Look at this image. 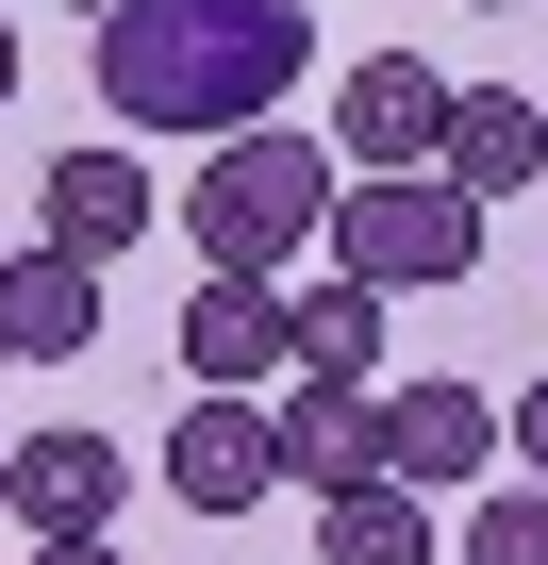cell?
<instances>
[{
	"label": "cell",
	"instance_id": "obj_6",
	"mask_svg": "<svg viewBox=\"0 0 548 565\" xmlns=\"http://www.w3.org/2000/svg\"><path fill=\"white\" fill-rule=\"evenodd\" d=\"M150 216H166V200H150L133 150H67V167H34V249H67V266H117Z\"/></svg>",
	"mask_w": 548,
	"mask_h": 565
},
{
	"label": "cell",
	"instance_id": "obj_19",
	"mask_svg": "<svg viewBox=\"0 0 548 565\" xmlns=\"http://www.w3.org/2000/svg\"><path fill=\"white\" fill-rule=\"evenodd\" d=\"M67 18H117V0H67Z\"/></svg>",
	"mask_w": 548,
	"mask_h": 565
},
{
	"label": "cell",
	"instance_id": "obj_16",
	"mask_svg": "<svg viewBox=\"0 0 548 565\" xmlns=\"http://www.w3.org/2000/svg\"><path fill=\"white\" fill-rule=\"evenodd\" d=\"M498 449H531V482H548V366H531V399L498 416Z\"/></svg>",
	"mask_w": 548,
	"mask_h": 565
},
{
	"label": "cell",
	"instance_id": "obj_3",
	"mask_svg": "<svg viewBox=\"0 0 548 565\" xmlns=\"http://www.w3.org/2000/svg\"><path fill=\"white\" fill-rule=\"evenodd\" d=\"M333 266L366 282V300H399V282H465V266H482V200H449L432 167L333 183Z\"/></svg>",
	"mask_w": 548,
	"mask_h": 565
},
{
	"label": "cell",
	"instance_id": "obj_10",
	"mask_svg": "<svg viewBox=\"0 0 548 565\" xmlns=\"http://www.w3.org/2000/svg\"><path fill=\"white\" fill-rule=\"evenodd\" d=\"M266 449H283V482H316V499L383 482V383H283V416H266Z\"/></svg>",
	"mask_w": 548,
	"mask_h": 565
},
{
	"label": "cell",
	"instance_id": "obj_1",
	"mask_svg": "<svg viewBox=\"0 0 548 565\" xmlns=\"http://www.w3.org/2000/svg\"><path fill=\"white\" fill-rule=\"evenodd\" d=\"M316 67V18L300 0H117L100 18V100L117 134H266L283 84Z\"/></svg>",
	"mask_w": 548,
	"mask_h": 565
},
{
	"label": "cell",
	"instance_id": "obj_11",
	"mask_svg": "<svg viewBox=\"0 0 548 565\" xmlns=\"http://www.w3.org/2000/svg\"><path fill=\"white\" fill-rule=\"evenodd\" d=\"M531 167H548V117H531L515 84H449V134H432V183L498 216V200H515Z\"/></svg>",
	"mask_w": 548,
	"mask_h": 565
},
{
	"label": "cell",
	"instance_id": "obj_8",
	"mask_svg": "<svg viewBox=\"0 0 548 565\" xmlns=\"http://www.w3.org/2000/svg\"><path fill=\"white\" fill-rule=\"evenodd\" d=\"M266 482H283L266 399H183V416H166V499H183V515H249Z\"/></svg>",
	"mask_w": 548,
	"mask_h": 565
},
{
	"label": "cell",
	"instance_id": "obj_4",
	"mask_svg": "<svg viewBox=\"0 0 548 565\" xmlns=\"http://www.w3.org/2000/svg\"><path fill=\"white\" fill-rule=\"evenodd\" d=\"M117 482H133V449H117V433H18V449H0V515H18L34 548L117 532Z\"/></svg>",
	"mask_w": 548,
	"mask_h": 565
},
{
	"label": "cell",
	"instance_id": "obj_14",
	"mask_svg": "<svg viewBox=\"0 0 548 565\" xmlns=\"http://www.w3.org/2000/svg\"><path fill=\"white\" fill-rule=\"evenodd\" d=\"M316 565H432V499H399V482L316 499Z\"/></svg>",
	"mask_w": 548,
	"mask_h": 565
},
{
	"label": "cell",
	"instance_id": "obj_12",
	"mask_svg": "<svg viewBox=\"0 0 548 565\" xmlns=\"http://www.w3.org/2000/svg\"><path fill=\"white\" fill-rule=\"evenodd\" d=\"M84 333H100V266H67V249L0 266V366H67Z\"/></svg>",
	"mask_w": 548,
	"mask_h": 565
},
{
	"label": "cell",
	"instance_id": "obj_15",
	"mask_svg": "<svg viewBox=\"0 0 548 565\" xmlns=\"http://www.w3.org/2000/svg\"><path fill=\"white\" fill-rule=\"evenodd\" d=\"M465 565H548V482H498L465 515Z\"/></svg>",
	"mask_w": 548,
	"mask_h": 565
},
{
	"label": "cell",
	"instance_id": "obj_18",
	"mask_svg": "<svg viewBox=\"0 0 548 565\" xmlns=\"http://www.w3.org/2000/svg\"><path fill=\"white\" fill-rule=\"evenodd\" d=\"M0 100H18V18H0Z\"/></svg>",
	"mask_w": 548,
	"mask_h": 565
},
{
	"label": "cell",
	"instance_id": "obj_2",
	"mask_svg": "<svg viewBox=\"0 0 548 565\" xmlns=\"http://www.w3.org/2000/svg\"><path fill=\"white\" fill-rule=\"evenodd\" d=\"M333 134H283V117H266V134H216L200 150V183H183V233H200V266L216 282H283L316 233H333Z\"/></svg>",
	"mask_w": 548,
	"mask_h": 565
},
{
	"label": "cell",
	"instance_id": "obj_20",
	"mask_svg": "<svg viewBox=\"0 0 548 565\" xmlns=\"http://www.w3.org/2000/svg\"><path fill=\"white\" fill-rule=\"evenodd\" d=\"M482 18H498V0H482Z\"/></svg>",
	"mask_w": 548,
	"mask_h": 565
},
{
	"label": "cell",
	"instance_id": "obj_5",
	"mask_svg": "<svg viewBox=\"0 0 548 565\" xmlns=\"http://www.w3.org/2000/svg\"><path fill=\"white\" fill-rule=\"evenodd\" d=\"M432 134H449V67L366 51L350 100H333V167H350V183H399V167H432Z\"/></svg>",
	"mask_w": 548,
	"mask_h": 565
},
{
	"label": "cell",
	"instance_id": "obj_17",
	"mask_svg": "<svg viewBox=\"0 0 548 565\" xmlns=\"http://www.w3.org/2000/svg\"><path fill=\"white\" fill-rule=\"evenodd\" d=\"M34 565H117V532H84V548H34Z\"/></svg>",
	"mask_w": 548,
	"mask_h": 565
},
{
	"label": "cell",
	"instance_id": "obj_9",
	"mask_svg": "<svg viewBox=\"0 0 548 565\" xmlns=\"http://www.w3.org/2000/svg\"><path fill=\"white\" fill-rule=\"evenodd\" d=\"M166 333H183V383L200 399H266V366H283V282H216L200 266V300Z\"/></svg>",
	"mask_w": 548,
	"mask_h": 565
},
{
	"label": "cell",
	"instance_id": "obj_13",
	"mask_svg": "<svg viewBox=\"0 0 548 565\" xmlns=\"http://www.w3.org/2000/svg\"><path fill=\"white\" fill-rule=\"evenodd\" d=\"M283 366L300 383H383V300L333 266V282H283Z\"/></svg>",
	"mask_w": 548,
	"mask_h": 565
},
{
	"label": "cell",
	"instance_id": "obj_7",
	"mask_svg": "<svg viewBox=\"0 0 548 565\" xmlns=\"http://www.w3.org/2000/svg\"><path fill=\"white\" fill-rule=\"evenodd\" d=\"M498 466V399L482 383H383V482L432 499V482H482Z\"/></svg>",
	"mask_w": 548,
	"mask_h": 565
}]
</instances>
